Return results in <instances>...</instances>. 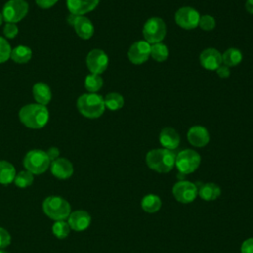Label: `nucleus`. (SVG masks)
Instances as JSON below:
<instances>
[{"label":"nucleus","mask_w":253,"mask_h":253,"mask_svg":"<svg viewBox=\"0 0 253 253\" xmlns=\"http://www.w3.org/2000/svg\"><path fill=\"white\" fill-rule=\"evenodd\" d=\"M23 165L27 171L33 175H41L44 173L50 166V160L46 151L42 149H33L27 152L23 159Z\"/></svg>","instance_id":"39448f33"},{"label":"nucleus","mask_w":253,"mask_h":253,"mask_svg":"<svg viewBox=\"0 0 253 253\" xmlns=\"http://www.w3.org/2000/svg\"><path fill=\"white\" fill-rule=\"evenodd\" d=\"M58 0H36V3L39 7L42 9H48L52 6H54L57 3Z\"/></svg>","instance_id":"c9c22d12"},{"label":"nucleus","mask_w":253,"mask_h":253,"mask_svg":"<svg viewBox=\"0 0 253 253\" xmlns=\"http://www.w3.org/2000/svg\"><path fill=\"white\" fill-rule=\"evenodd\" d=\"M50 171L51 174L56 177L57 179H68L73 174V165L72 163L66 158H57L50 162Z\"/></svg>","instance_id":"dca6fc26"},{"label":"nucleus","mask_w":253,"mask_h":253,"mask_svg":"<svg viewBox=\"0 0 253 253\" xmlns=\"http://www.w3.org/2000/svg\"><path fill=\"white\" fill-rule=\"evenodd\" d=\"M3 21H4V19H3V15H2V13L0 12V26L2 25V23H3Z\"/></svg>","instance_id":"ea45409f"},{"label":"nucleus","mask_w":253,"mask_h":253,"mask_svg":"<svg viewBox=\"0 0 253 253\" xmlns=\"http://www.w3.org/2000/svg\"><path fill=\"white\" fill-rule=\"evenodd\" d=\"M86 64L91 73H103L109 64V57L106 52L99 48H94L89 51L86 56Z\"/></svg>","instance_id":"9b49d317"},{"label":"nucleus","mask_w":253,"mask_h":253,"mask_svg":"<svg viewBox=\"0 0 253 253\" xmlns=\"http://www.w3.org/2000/svg\"><path fill=\"white\" fill-rule=\"evenodd\" d=\"M199 27L204 31H211L215 28V20L211 15H203L200 17Z\"/></svg>","instance_id":"2f4dec72"},{"label":"nucleus","mask_w":253,"mask_h":253,"mask_svg":"<svg viewBox=\"0 0 253 253\" xmlns=\"http://www.w3.org/2000/svg\"><path fill=\"white\" fill-rule=\"evenodd\" d=\"M11 51L12 48L7 40L3 37H0V63L6 62L11 57Z\"/></svg>","instance_id":"7c9ffc66"},{"label":"nucleus","mask_w":253,"mask_h":253,"mask_svg":"<svg viewBox=\"0 0 253 253\" xmlns=\"http://www.w3.org/2000/svg\"><path fill=\"white\" fill-rule=\"evenodd\" d=\"M104 103L107 109L111 111H117L123 108L125 104V100L121 94L117 92H111L107 94L106 97L104 98Z\"/></svg>","instance_id":"a878e982"},{"label":"nucleus","mask_w":253,"mask_h":253,"mask_svg":"<svg viewBox=\"0 0 253 253\" xmlns=\"http://www.w3.org/2000/svg\"><path fill=\"white\" fill-rule=\"evenodd\" d=\"M100 0H66V6L70 14L75 16H84L93 11Z\"/></svg>","instance_id":"2eb2a0df"},{"label":"nucleus","mask_w":253,"mask_h":253,"mask_svg":"<svg viewBox=\"0 0 253 253\" xmlns=\"http://www.w3.org/2000/svg\"><path fill=\"white\" fill-rule=\"evenodd\" d=\"M0 253H8V252H6V251H4L3 249H0Z\"/></svg>","instance_id":"a19ab883"},{"label":"nucleus","mask_w":253,"mask_h":253,"mask_svg":"<svg viewBox=\"0 0 253 253\" xmlns=\"http://www.w3.org/2000/svg\"><path fill=\"white\" fill-rule=\"evenodd\" d=\"M51 230H52V233L55 237H57L59 239H64L69 235L71 228H70L67 221H65V220H56L52 224Z\"/></svg>","instance_id":"c85d7f7f"},{"label":"nucleus","mask_w":253,"mask_h":253,"mask_svg":"<svg viewBox=\"0 0 253 253\" xmlns=\"http://www.w3.org/2000/svg\"><path fill=\"white\" fill-rule=\"evenodd\" d=\"M161 199L154 194H148L141 200V208L147 213H154L161 208Z\"/></svg>","instance_id":"5701e85b"},{"label":"nucleus","mask_w":253,"mask_h":253,"mask_svg":"<svg viewBox=\"0 0 253 253\" xmlns=\"http://www.w3.org/2000/svg\"><path fill=\"white\" fill-rule=\"evenodd\" d=\"M201 163L200 154L193 149H184L176 155L175 166L183 175L195 172Z\"/></svg>","instance_id":"0eeeda50"},{"label":"nucleus","mask_w":253,"mask_h":253,"mask_svg":"<svg viewBox=\"0 0 253 253\" xmlns=\"http://www.w3.org/2000/svg\"><path fill=\"white\" fill-rule=\"evenodd\" d=\"M176 154L166 148L151 149L145 156L147 166L158 173H168L175 166Z\"/></svg>","instance_id":"f03ea898"},{"label":"nucleus","mask_w":253,"mask_h":253,"mask_svg":"<svg viewBox=\"0 0 253 253\" xmlns=\"http://www.w3.org/2000/svg\"><path fill=\"white\" fill-rule=\"evenodd\" d=\"M168 54H169L168 48L164 43L157 42V43L150 44V56L154 60L158 62L165 61L168 57Z\"/></svg>","instance_id":"cd10ccee"},{"label":"nucleus","mask_w":253,"mask_h":253,"mask_svg":"<svg viewBox=\"0 0 253 253\" xmlns=\"http://www.w3.org/2000/svg\"><path fill=\"white\" fill-rule=\"evenodd\" d=\"M142 35L148 43L161 42L166 35L165 22L159 17L149 18L143 25Z\"/></svg>","instance_id":"423d86ee"},{"label":"nucleus","mask_w":253,"mask_h":253,"mask_svg":"<svg viewBox=\"0 0 253 253\" xmlns=\"http://www.w3.org/2000/svg\"><path fill=\"white\" fill-rule=\"evenodd\" d=\"M46 154H47L50 162H52L53 160H55L59 157V149L55 146H52V147L48 148V150L46 151Z\"/></svg>","instance_id":"4c0bfd02"},{"label":"nucleus","mask_w":253,"mask_h":253,"mask_svg":"<svg viewBox=\"0 0 253 253\" xmlns=\"http://www.w3.org/2000/svg\"><path fill=\"white\" fill-rule=\"evenodd\" d=\"M150 56V43L146 41H137L133 42L127 51V57L133 64H141Z\"/></svg>","instance_id":"f8f14e48"},{"label":"nucleus","mask_w":253,"mask_h":253,"mask_svg":"<svg viewBox=\"0 0 253 253\" xmlns=\"http://www.w3.org/2000/svg\"><path fill=\"white\" fill-rule=\"evenodd\" d=\"M67 222L72 230L83 231L89 227L91 223V216L86 211L77 210L70 212L67 217Z\"/></svg>","instance_id":"4468645a"},{"label":"nucleus","mask_w":253,"mask_h":253,"mask_svg":"<svg viewBox=\"0 0 253 253\" xmlns=\"http://www.w3.org/2000/svg\"><path fill=\"white\" fill-rule=\"evenodd\" d=\"M42 211L46 216L53 220H65L70 212V204L62 197L48 196L42 202Z\"/></svg>","instance_id":"20e7f679"},{"label":"nucleus","mask_w":253,"mask_h":253,"mask_svg":"<svg viewBox=\"0 0 253 253\" xmlns=\"http://www.w3.org/2000/svg\"><path fill=\"white\" fill-rule=\"evenodd\" d=\"M84 86L86 90L89 91V93H96L103 86V78L101 77L100 74L90 73L85 78Z\"/></svg>","instance_id":"bb28decb"},{"label":"nucleus","mask_w":253,"mask_h":253,"mask_svg":"<svg viewBox=\"0 0 253 253\" xmlns=\"http://www.w3.org/2000/svg\"><path fill=\"white\" fill-rule=\"evenodd\" d=\"M29 11V5L25 0H9L5 3L2 15L7 23H18L23 20Z\"/></svg>","instance_id":"6e6552de"},{"label":"nucleus","mask_w":253,"mask_h":253,"mask_svg":"<svg viewBox=\"0 0 253 253\" xmlns=\"http://www.w3.org/2000/svg\"><path fill=\"white\" fill-rule=\"evenodd\" d=\"M159 142L163 148L174 150L180 144V135L173 127H164L159 133Z\"/></svg>","instance_id":"a211bd4d"},{"label":"nucleus","mask_w":253,"mask_h":253,"mask_svg":"<svg viewBox=\"0 0 253 253\" xmlns=\"http://www.w3.org/2000/svg\"><path fill=\"white\" fill-rule=\"evenodd\" d=\"M174 198L183 204H188L193 202L198 196V187L196 184L190 181H179L172 189Z\"/></svg>","instance_id":"9d476101"},{"label":"nucleus","mask_w":253,"mask_h":253,"mask_svg":"<svg viewBox=\"0 0 253 253\" xmlns=\"http://www.w3.org/2000/svg\"><path fill=\"white\" fill-rule=\"evenodd\" d=\"M220 194L221 190L219 186L211 182L205 183L198 188V195L205 201H214L220 196Z\"/></svg>","instance_id":"412c9836"},{"label":"nucleus","mask_w":253,"mask_h":253,"mask_svg":"<svg viewBox=\"0 0 253 253\" xmlns=\"http://www.w3.org/2000/svg\"><path fill=\"white\" fill-rule=\"evenodd\" d=\"M188 141L196 147H204L210 141V134L208 129L202 126H194L189 128L187 132Z\"/></svg>","instance_id":"f3484780"},{"label":"nucleus","mask_w":253,"mask_h":253,"mask_svg":"<svg viewBox=\"0 0 253 253\" xmlns=\"http://www.w3.org/2000/svg\"><path fill=\"white\" fill-rule=\"evenodd\" d=\"M11 58L17 63H26L32 58V49L26 45H18L12 49Z\"/></svg>","instance_id":"393cba45"},{"label":"nucleus","mask_w":253,"mask_h":253,"mask_svg":"<svg viewBox=\"0 0 253 253\" xmlns=\"http://www.w3.org/2000/svg\"><path fill=\"white\" fill-rule=\"evenodd\" d=\"M3 33H4V36L8 39H14L18 33H19V30H18V27L16 24L14 23H7L3 29Z\"/></svg>","instance_id":"473e14b6"},{"label":"nucleus","mask_w":253,"mask_h":253,"mask_svg":"<svg viewBox=\"0 0 253 253\" xmlns=\"http://www.w3.org/2000/svg\"><path fill=\"white\" fill-rule=\"evenodd\" d=\"M241 253H253V237L247 238L241 244Z\"/></svg>","instance_id":"f704fd0d"},{"label":"nucleus","mask_w":253,"mask_h":253,"mask_svg":"<svg viewBox=\"0 0 253 253\" xmlns=\"http://www.w3.org/2000/svg\"><path fill=\"white\" fill-rule=\"evenodd\" d=\"M216 74L220 77V78H227L230 75V69L228 66L221 64L216 70Z\"/></svg>","instance_id":"e433bc0d"},{"label":"nucleus","mask_w":253,"mask_h":253,"mask_svg":"<svg viewBox=\"0 0 253 253\" xmlns=\"http://www.w3.org/2000/svg\"><path fill=\"white\" fill-rule=\"evenodd\" d=\"M221 60H222V64H224L228 67L236 66L242 60V53L239 49L231 47V48L226 49L221 54Z\"/></svg>","instance_id":"b1692460"},{"label":"nucleus","mask_w":253,"mask_h":253,"mask_svg":"<svg viewBox=\"0 0 253 253\" xmlns=\"http://www.w3.org/2000/svg\"><path fill=\"white\" fill-rule=\"evenodd\" d=\"M245 9L249 14H253V0H246Z\"/></svg>","instance_id":"58836bf2"},{"label":"nucleus","mask_w":253,"mask_h":253,"mask_svg":"<svg viewBox=\"0 0 253 253\" xmlns=\"http://www.w3.org/2000/svg\"><path fill=\"white\" fill-rule=\"evenodd\" d=\"M199 12L192 7H182L175 13L176 24L185 30H192L199 26Z\"/></svg>","instance_id":"1a4fd4ad"},{"label":"nucleus","mask_w":253,"mask_h":253,"mask_svg":"<svg viewBox=\"0 0 253 253\" xmlns=\"http://www.w3.org/2000/svg\"><path fill=\"white\" fill-rule=\"evenodd\" d=\"M73 27L77 36L83 40H89L94 35V26L85 16H76Z\"/></svg>","instance_id":"6ab92c4d"},{"label":"nucleus","mask_w":253,"mask_h":253,"mask_svg":"<svg viewBox=\"0 0 253 253\" xmlns=\"http://www.w3.org/2000/svg\"><path fill=\"white\" fill-rule=\"evenodd\" d=\"M21 123L29 128L39 129L43 127L49 119L47 108L41 104H28L21 108L19 112Z\"/></svg>","instance_id":"f257e3e1"},{"label":"nucleus","mask_w":253,"mask_h":253,"mask_svg":"<svg viewBox=\"0 0 253 253\" xmlns=\"http://www.w3.org/2000/svg\"><path fill=\"white\" fill-rule=\"evenodd\" d=\"M33 96L38 104L45 106L51 99L50 88L43 82H38L33 86Z\"/></svg>","instance_id":"aec40b11"},{"label":"nucleus","mask_w":253,"mask_h":253,"mask_svg":"<svg viewBox=\"0 0 253 253\" xmlns=\"http://www.w3.org/2000/svg\"><path fill=\"white\" fill-rule=\"evenodd\" d=\"M16 169L12 163L6 160H0V184L9 185L14 182Z\"/></svg>","instance_id":"4be33fe9"},{"label":"nucleus","mask_w":253,"mask_h":253,"mask_svg":"<svg viewBox=\"0 0 253 253\" xmlns=\"http://www.w3.org/2000/svg\"><path fill=\"white\" fill-rule=\"evenodd\" d=\"M11 243V235L3 227H0V249H4Z\"/></svg>","instance_id":"72a5a7b5"},{"label":"nucleus","mask_w":253,"mask_h":253,"mask_svg":"<svg viewBox=\"0 0 253 253\" xmlns=\"http://www.w3.org/2000/svg\"><path fill=\"white\" fill-rule=\"evenodd\" d=\"M80 114L89 119H97L105 112L104 98L97 93H86L81 95L76 102Z\"/></svg>","instance_id":"7ed1b4c3"},{"label":"nucleus","mask_w":253,"mask_h":253,"mask_svg":"<svg viewBox=\"0 0 253 253\" xmlns=\"http://www.w3.org/2000/svg\"><path fill=\"white\" fill-rule=\"evenodd\" d=\"M201 65L208 70H216L221 64V53L212 47L206 48L200 54Z\"/></svg>","instance_id":"ddd939ff"},{"label":"nucleus","mask_w":253,"mask_h":253,"mask_svg":"<svg viewBox=\"0 0 253 253\" xmlns=\"http://www.w3.org/2000/svg\"><path fill=\"white\" fill-rule=\"evenodd\" d=\"M33 181H34V175L31 172L25 170L16 174V177L13 183L19 188H27L33 184Z\"/></svg>","instance_id":"c756f323"}]
</instances>
